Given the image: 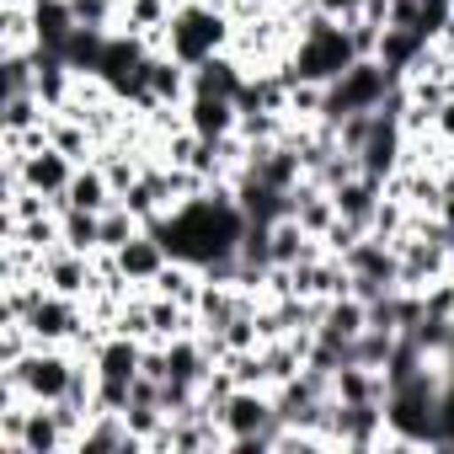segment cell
Here are the masks:
<instances>
[{
  "instance_id": "6da1fadb",
  "label": "cell",
  "mask_w": 454,
  "mask_h": 454,
  "mask_svg": "<svg viewBox=\"0 0 454 454\" xmlns=\"http://www.w3.org/2000/svg\"><path fill=\"white\" fill-rule=\"evenodd\" d=\"M247 208L236 203V182H214L208 192L166 208L150 231L166 241L171 257L192 262V268H214L224 257H236L241 252V236H247Z\"/></svg>"
},
{
  "instance_id": "7a4b0ae2",
  "label": "cell",
  "mask_w": 454,
  "mask_h": 454,
  "mask_svg": "<svg viewBox=\"0 0 454 454\" xmlns=\"http://www.w3.org/2000/svg\"><path fill=\"white\" fill-rule=\"evenodd\" d=\"M358 65V49H353V33H348V22H332V17H321L316 6L300 17V38H294V49L284 54V65H278V75L284 81H316V86H332L342 70H353Z\"/></svg>"
},
{
  "instance_id": "3957f363",
  "label": "cell",
  "mask_w": 454,
  "mask_h": 454,
  "mask_svg": "<svg viewBox=\"0 0 454 454\" xmlns=\"http://www.w3.org/2000/svg\"><path fill=\"white\" fill-rule=\"evenodd\" d=\"M231 43H236V17L224 6H208V0H176L166 38H160V49L171 59H182L187 70L214 59V54H231Z\"/></svg>"
},
{
  "instance_id": "277c9868",
  "label": "cell",
  "mask_w": 454,
  "mask_h": 454,
  "mask_svg": "<svg viewBox=\"0 0 454 454\" xmlns=\"http://www.w3.org/2000/svg\"><path fill=\"white\" fill-rule=\"evenodd\" d=\"M231 433V449L236 454H257V449H278V395L268 385H236L224 395V406L214 411Z\"/></svg>"
},
{
  "instance_id": "5b68a950",
  "label": "cell",
  "mask_w": 454,
  "mask_h": 454,
  "mask_svg": "<svg viewBox=\"0 0 454 454\" xmlns=\"http://www.w3.org/2000/svg\"><path fill=\"white\" fill-rule=\"evenodd\" d=\"M75 364H81V348H54V342H38L22 364H6L0 380L22 385L33 401H65L70 380H75Z\"/></svg>"
},
{
  "instance_id": "8992f818",
  "label": "cell",
  "mask_w": 454,
  "mask_h": 454,
  "mask_svg": "<svg viewBox=\"0 0 454 454\" xmlns=\"http://www.w3.org/2000/svg\"><path fill=\"white\" fill-rule=\"evenodd\" d=\"M401 81L369 54V59H358L353 70H342L332 86H326V118H348V113H380L385 102H390V91H395Z\"/></svg>"
},
{
  "instance_id": "52a82bcc",
  "label": "cell",
  "mask_w": 454,
  "mask_h": 454,
  "mask_svg": "<svg viewBox=\"0 0 454 454\" xmlns=\"http://www.w3.org/2000/svg\"><path fill=\"white\" fill-rule=\"evenodd\" d=\"M38 278H43L54 294H70V300H91V294L102 289V278H97V257H86V252H70V247H54V252H43V262H38Z\"/></svg>"
},
{
  "instance_id": "ba28073f",
  "label": "cell",
  "mask_w": 454,
  "mask_h": 454,
  "mask_svg": "<svg viewBox=\"0 0 454 454\" xmlns=\"http://www.w3.org/2000/svg\"><path fill=\"white\" fill-rule=\"evenodd\" d=\"M192 97V70L182 59H171L166 49H155L145 59V102L134 113H150V107H182Z\"/></svg>"
},
{
  "instance_id": "9c48e42d",
  "label": "cell",
  "mask_w": 454,
  "mask_h": 454,
  "mask_svg": "<svg viewBox=\"0 0 454 454\" xmlns=\"http://www.w3.org/2000/svg\"><path fill=\"white\" fill-rule=\"evenodd\" d=\"M0 176H22L33 192H43V198H65V187H70V176H75V160H70L59 145H38V150L22 155L17 171H0Z\"/></svg>"
},
{
  "instance_id": "30bf717a",
  "label": "cell",
  "mask_w": 454,
  "mask_h": 454,
  "mask_svg": "<svg viewBox=\"0 0 454 454\" xmlns=\"http://www.w3.org/2000/svg\"><path fill=\"white\" fill-rule=\"evenodd\" d=\"M182 123L198 139H231V134H241V107H236V97H203V91H192L182 102Z\"/></svg>"
},
{
  "instance_id": "8fae6325",
  "label": "cell",
  "mask_w": 454,
  "mask_h": 454,
  "mask_svg": "<svg viewBox=\"0 0 454 454\" xmlns=\"http://www.w3.org/2000/svg\"><path fill=\"white\" fill-rule=\"evenodd\" d=\"M113 257H118V268H123V278H129L134 289H150V284L160 278V268L171 262V252H166V241H160V236L150 231V224H145V231H139V236H134L129 247H118Z\"/></svg>"
},
{
  "instance_id": "7c38bea8",
  "label": "cell",
  "mask_w": 454,
  "mask_h": 454,
  "mask_svg": "<svg viewBox=\"0 0 454 454\" xmlns=\"http://www.w3.org/2000/svg\"><path fill=\"white\" fill-rule=\"evenodd\" d=\"M427 43H433V38H427L422 27H390V22H385V33H380V49H374V59H380V65H385V70H390L395 81H406V75H411V70L422 65Z\"/></svg>"
},
{
  "instance_id": "4fadbf2b",
  "label": "cell",
  "mask_w": 454,
  "mask_h": 454,
  "mask_svg": "<svg viewBox=\"0 0 454 454\" xmlns=\"http://www.w3.org/2000/svg\"><path fill=\"white\" fill-rule=\"evenodd\" d=\"M332 395H337L342 406H385L390 380H385V369H374V364H342V369L332 374Z\"/></svg>"
},
{
  "instance_id": "5bb4252c",
  "label": "cell",
  "mask_w": 454,
  "mask_h": 454,
  "mask_svg": "<svg viewBox=\"0 0 454 454\" xmlns=\"http://www.w3.org/2000/svg\"><path fill=\"white\" fill-rule=\"evenodd\" d=\"M65 208H91V214H107L113 203H118V192H113V182H107V171L97 166V160H86V166H75V176H70V187H65V198H59Z\"/></svg>"
},
{
  "instance_id": "9a60e30c",
  "label": "cell",
  "mask_w": 454,
  "mask_h": 454,
  "mask_svg": "<svg viewBox=\"0 0 454 454\" xmlns=\"http://www.w3.org/2000/svg\"><path fill=\"white\" fill-rule=\"evenodd\" d=\"M49 145H59L75 166L97 160V150H102V139L91 134V123L81 113H49Z\"/></svg>"
},
{
  "instance_id": "2e32d148",
  "label": "cell",
  "mask_w": 454,
  "mask_h": 454,
  "mask_svg": "<svg viewBox=\"0 0 454 454\" xmlns=\"http://www.w3.org/2000/svg\"><path fill=\"white\" fill-rule=\"evenodd\" d=\"M316 332L332 337V342H353V337H364V332H369V300H358V294H337V300H326Z\"/></svg>"
},
{
  "instance_id": "e0dca14e",
  "label": "cell",
  "mask_w": 454,
  "mask_h": 454,
  "mask_svg": "<svg viewBox=\"0 0 454 454\" xmlns=\"http://www.w3.org/2000/svg\"><path fill=\"white\" fill-rule=\"evenodd\" d=\"M241 86H247V65L236 54H214V59L192 65V91H203V97H241Z\"/></svg>"
},
{
  "instance_id": "ac0fdd59",
  "label": "cell",
  "mask_w": 454,
  "mask_h": 454,
  "mask_svg": "<svg viewBox=\"0 0 454 454\" xmlns=\"http://www.w3.org/2000/svg\"><path fill=\"white\" fill-rule=\"evenodd\" d=\"M332 198H337V214H342V219H353V224H364V231H369V219H374V208H380V198H385V182H374V176L358 171V176L337 182Z\"/></svg>"
},
{
  "instance_id": "d6986e66",
  "label": "cell",
  "mask_w": 454,
  "mask_h": 454,
  "mask_svg": "<svg viewBox=\"0 0 454 454\" xmlns=\"http://www.w3.org/2000/svg\"><path fill=\"white\" fill-rule=\"evenodd\" d=\"M49 123V107L38 102V91H6V107H0V134H33Z\"/></svg>"
},
{
  "instance_id": "ffe728a7",
  "label": "cell",
  "mask_w": 454,
  "mask_h": 454,
  "mask_svg": "<svg viewBox=\"0 0 454 454\" xmlns=\"http://www.w3.org/2000/svg\"><path fill=\"white\" fill-rule=\"evenodd\" d=\"M59 224H65V247H70V252H86V257L102 252V214H91V208H65V203H59Z\"/></svg>"
},
{
  "instance_id": "44dd1931",
  "label": "cell",
  "mask_w": 454,
  "mask_h": 454,
  "mask_svg": "<svg viewBox=\"0 0 454 454\" xmlns=\"http://www.w3.org/2000/svg\"><path fill=\"white\" fill-rule=\"evenodd\" d=\"M139 231H145V219H139V214H134V208L118 198V203L102 214V252H118V247H129Z\"/></svg>"
},
{
  "instance_id": "7402d4cb",
  "label": "cell",
  "mask_w": 454,
  "mask_h": 454,
  "mask_svg": "<svg viewBox=\"0 0 454 454\" xmlns=\"http://www.w3.org/2000/svg\"><path fill=\"white\" fill-rule=\"evenodd\" d=\"M310 6H316L321 17H332V22H353V17H364V0H310Z\"/></svg>"
},
{
  "instance_id": "603a6c76",
  "label": "cell",
  "mask_w": 454,
  "mask_h": 454,
  "mask_svg": "<svg viewBox=\"0 0 454 454\" xmlns=\"http://www.w3.org/2000/svg\"><path fill=\"white\" fill-rule=\"evenodd\" d=\"M390 27H422V0H390Z\"/></svg>"
},
{
  "instance_id": "cb8c5ba5",
  "label": "cell",
  "mask_w": 454,
  "mask_h": 454,
  "mask_svg": "<svg viewBox=\"0 0 454 454\" xmlns=\"http://www.w3.org/2000/svg\"><path fill=\"white\" fill-rule=\"evenodd\" d=\"M433 139L454 145V91H449V97H443V107L433 113Z\"/></svg>"
},
{
  "instance_id": "d4e9b609",
  "label": "cell",
  "mask_w": 454,
  "mask_h": 454,
  "mask_svg": "<svg viewBox=\"0 0 454 454\" xmlns=\"http://www.w3.org/2000/svg\"><path fill=\"white\" fill-rule=\"evenodd\" d=\"M438 219H443V231L454 236V192H443V203H438Z\"/></svg>"
},
{
  "instance_id": "484cf974",
  "label": "cell",
  "mask_w": 454,
  "mask_h": 454,
  "mask_svg": "<svg viewBox=\"0 0 454 454\" xmlns=\"http://www.w3.org/2000/svg\"><path fill=\"white\" fill-rule=\"evenodd\" d=\"M278 6H310V0H278Z\"/></svg>"
},
{
  "instance_id": "4316f807",
  "label": "cell",
  "mask_w": 454,
  "mask_h": 454,
  "mask_svg": "<svg viewBox=\"0 0 454 454\" xmlns=\"http://www.w3.org/2000/svg\"><path fill=\"white\" fill-rule=\"evenodd\" d=\"M70 6H81V0H70Z\"/></svg>"
}]
</instances>
